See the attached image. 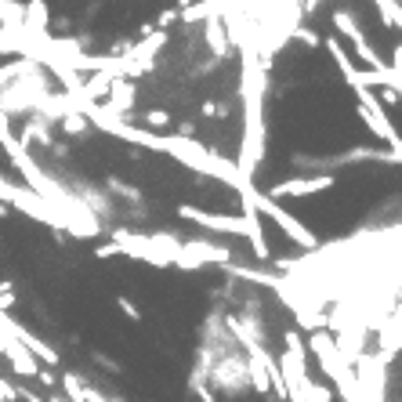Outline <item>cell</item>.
Instances as JSON below:
<instances>
[{"mask_svg": "<svg viewBox=\"0 0 402 402\" xmlns=\"http://www.w3.org/2000/svg\"><path fill=\"white\" fill-rule=\"evenodd\" d=\"M236 196H247V200H250V207L258 210V218L272 221V225H276V228L283 232V236H286L290 243H298L301 250H319V236H315V232H312V228H308L301 218H293L283 203L268 200V196H265V193H258L254 185H247L243 193H236Z\"/></svg>", "mask_w": 402, "mask_h": 402, "instance_id": "obj_1", "label": "cell"}, {"mask_svg": "<svg viewBox=\"0 0 402 402\" xmlns=\"http://www.w3.org/2000/svg\"><path fill=\"white\" fill-rule=\"evenodd\" d=\"M240 203H243V214H225V210H203L196 203H178V218L188 221V225H196V228H203V232H214V236H240V240H247L254 207H250L247 196H240Z\"/></svg>", "mask_w": 402, "mask_h": 402, "instance_id": "obj_2", "label": "cell"}, {"mask_svg": "<svg viewBox=\"0 0 402 402\" xmlns=\"http://www.w3.org/2000/svg\"><path fill=\"white\" fill-rule=\"evenodd\" d=\"M207 384L214 395H228V398H236L243 395L250 384H247V355L232 345L225 348L221 355H214V363H210L207 370Z\"/></svg>", "mask_w": 402, "mask_h": 402, "instance_id": "obj_3", "label": "cell"}, {"mask_svg": "<svg viewBox=\"0 0 402 402\" xmlns=\"http://www.w3.org/2000/svg\"><path fill=\"white\" fill-rule=\"evenodd\" d=\"M330 22H333V29H337V36H348L352 40V48H355V55L366 62V69H391L384 58H380V51L370 44V36H366V29H363V22L352 15V8H333V15H330Z\"/></svg>", "mask_w": 402, "mask_h": 402, "instance_id": "obj_4", "label": "cell"}, {"mask_svg": "<svg viewBox=\"0 0 402 402\" xmlns=\"http://www.w3.org/2000/svg\"><path fill=\"white\" fill-rule=\"evenodd\" d=\"M236 261V250L225 247V243H214V240H181V250H178V261L174 268H185V272H196V268H225Z\"/></svg>", "mask_w": 402, "mask_h": 402, "instance_id": "obj_5", "label": "cell"}, {"mask_svg": "<svg viewBox=\"0 0 402 402\" xmlns=\"http://www.w3.org/2000/svg\"><path fill=\"white\" fill-rule=\"evenodd\" d=\"M109 243L120 250V258H131V261H145V265H156V268H171L167 258L160 254L153 232H131V228H109Z\"/></svg>", "mask_w": 402, "mask_h": 402, "instance_id": "obj_6", "label": "cell"}, {"mask_svg": "<svg viewBox=\"0 0 402 402\" xmlns=\"http://www.w3.org/2000/svg\"><path fill=\"white\" fill-rule=\"evenodd\" d=\"M355 102H359V116L366 120L370 131H373L380 141H384V145H391V153H395V156H402L398 131H395V123L388 120V109L380 105V98H377L373 91H366V88H355Z\"/></svg>", "mask_w": 402, "mask_h": 402, "instance_id": "obj_7", "label": "cell"}, {"mask_svg": "<svg viewBox=\"0 0 402 402\" xmlns=\"http://www.w3.org/2000/svg\"><path fill=\"white\" fill-rule=\"evenodd\" d=\"M333 188V174H298V178H286V181H276L268 188V200H305V196H319V193H330Z\"/></svg>", "mask_w": 402, "mask_h": 402, "instance_id": "obj_8", "label": "cell"}, {"mask_svg": "<svg viewBox=\"0 0 402 402\" xmlns=\"http://www.w3.org/2000/svg\"><path fill=\"white\" fill-rule=\"evenodd\" d=\"M98 105H102L105 116L131 123V116L138 109V83L134 80H123V76H113L109 80V91H105V102H98Z\"/></svg>", "mask_w": 402, "mask_h": 402, "instance_id": "obj_9", "label": "cell"}, {"mask_svg": "<svg viewBox=\"0 0 402 402\" xmlns=\"http://www.w3.org/2000/svg\"><path fill=\"white\" fill-rule=\"evenodd\" d=\"M203 44H207L210 55H214L218 66L236 55V48H232V36H228V29H225V22H221V11H214V15L203 22Z\"/></svg>", "mask_w": 402, "mask_h": 402, "instance_id": "obj_10", "label": "cell"}, {"mask_svg": "<svg viewBox=\"0 0 402 402\" xmlns=\"http://www.w3.org/2000/svg\"><path fill=\"white\" fill-rule=\"evenodd\" d=\"M0 359H8L11 373H15L18 380H36V373H40V363L15 341V337H8V345H4V352H0Z\"/></svg>", "mask_w": 402, "mask_h": 402, "instance_id": "obj_11", "label": "cell"}, {"mask_svg": "<svg viewBox=\"0 0 402 402\" xmlns=\"http://www.w3.org/2000/svg\"><path fill=\"white\" fill-rule=\"evenodd\" d=\"M22 15H26V0H0V26L11 33H22Z\"/></svg>", "mask_w": 402, "mask_h": 402, "instance_id": "obj_12", "label": "cell"}, {"mask_svg": "<svg viewBox=\"0 0 402 402\" xmlns=\"http://www.w3.org/2000/svg\"><path fill=\"white\" fill-rule=\"evenodd\" d=\"M58 123H62V131H66L69 138H80V141H83V138H91V131H95V127L88 123V116H83L80 109H69Z\"/></svg>", "mask_w": 402, "mask_h": 402, "instance_id": "obj_13", "label": "cell"}, {"mask_svg": "<svg viewBox=\"0 0 402 402\" xmlns=\"http://www.w3.org/2000/svg\"><path fill=\"white\" fill-rule=\"evenodd\" d=\"M370 4H373L377 15H380V26L391 29V33H398V26H402V8H398V0H370Z\"/></svg>", "mask_w": 402, "mask_h": 402, "instance_id": "obj_14", "label": "cell"}, {"mask_svg": "<svg viewBox=\"0 0 402 402\" xmlns=\"http://www.w3.org/2000/svg\"><path fill=\"white\" fill-rule=\"evenodd\" d=\"M33 66L36 62H29V58H15V62H8V66H0V91H8L11 83H18Z\"/></svg>", "mask_w": 402, "mask_h": 402, "instance_id": "obj_15", "label": "cell"}, {"mask_svg": "<svg viewBox=\"0 0 402 402\" xmlns=\"http://www.w3.org/2000/svg\"><path fill=\"white\" fill-rule=\"evenodd\" d=\"M214 15V4H207V0H196V4H188L178 11V22L181 26H196V22H207V18Z\"/></svg>", "mask_w": 402, "mask_h": 402, "instance_id": "obj_16", "label": "cell"}, {"mask_svg": "<svg viewBox=\"0 0 402 402\" xmlns=\"http://www.w3.org/2000/svg\"><path fill=\"white\" fill-rule=\"evenodd\" d=\"M232 116V105L225 98H207L200 105V120H228Z\"/></svg>", "mask_w": 402, "mask_h": 402, "instance_id": "obj_17", "label": "cell"}, {"mask_svg": "<svg viewBox=\"0 0 402 402\" xmlns=\"http://www.w3.org/2000/svg\"><path fill=\"white\" fill-rule=\"evenodd\" d=\"M105 185H109L113 193H120V196H123L127 203H141V200H145L138 185H127V181H120V178H109V181H105Z\"/></svg>", "mask_w": 402, "mask_h": 402, "instance_id": "obj_18", "label": "cell"}, {"mask_svg": "<svg viewBox=\"0 0 402 402\" xmlns=\"http://www.w3.org/2000/svg\"><path fill=\"white\" fill-rule=\"evenodd\" d=\"M167 123H171V113H167V109H149V113L141 116V127H145V131H149V127H156V131H163Z\"/></svg>", "mask_w": 402, "mask_h": 402, "instance_id": "obj_19", "label": "cell"}, {"mask_svg": "<svg viewBox=\"0 0 402 402\" xmlns=\"http://www.w3.org/2000/svg\"><path fill=\"white\" fill-rule=\"evenodd\" d=\"M333 388L330 384H319V380H312V388H308V402H333Z\"/></svg>", "mask_w": 402, "mask_h": 402, "instance_id": "obj_20", "label": "cell"}, {"mask_svg": "<svg viewBox=\"0 0 402 402\" xmlns=\"http://www.w3.org/2000/svg\"><path fill=\"white\" fill-rule=\"evenodd\" d=\"M116 308H120L131 323H141V312H138V305H134L131 298H123V293H120V298H116Z\"/></svg>", "mask_w": 402, "mask_h": 402, "instance_id": "obj_21", "label": "cell"}, {"mask_svg": "<svg viewBox=\"0 0 402 402\" xmlns=\"http://www.w3.org/2000/svg\"><path fill=\"white\" fill-rule=\"evenodd\" d=\"M91 359H95V363H102L105 370H109V373H123V366L116 363V359L113 355H105V352H91Z\"/></svg>", "mask_w": 402, "mask_h": 402, "instance_id": "obj_22", "label": "cell"}, {"mask_svg": "<svg viewBox=\"0 0 402 402\" xmlns=\"http://www.w3.org/2000/svg\"><path fill=\"white\" fill-rule=\"evenodd\" d=\"M15 398H22V402H48L40 391H33V388H26V384H15Z\"/></svg>", "mask_w": 402, "mask_h": 402, "instance_id": "obj_23", "label": "cell"}, {"mask_svg": "<svg viewBox=\"0 0 402 402\" xmlns=\"http://www.w3.org/2000/svg\"><path fill=\"white\" fill-rule=\"evenodd\" d=\"M95 258H98V261H109V258H120V250H116L113 243H98V247H95Z\"/></svg>", "mask_w": 402, "mask_h": 402, "instance_id": "obj_24", "label": "cell"}, {"mask_svg": "<svg viewBox=\"0 0 402 402\" xmlns=\"http://www.w3.org/2000/svg\"><path fill=\"white\" fill-rule=\"evenodd\" d=\"M44 398H48V402H66V398H62V391H48Z\"/></svg>", "mask_w": 402, "mask_h": 402, "instance_id": "obj_25", "label": "cell"}]
</instances>
